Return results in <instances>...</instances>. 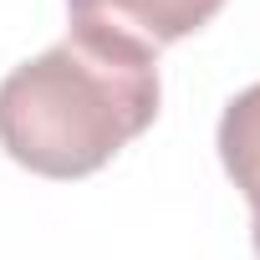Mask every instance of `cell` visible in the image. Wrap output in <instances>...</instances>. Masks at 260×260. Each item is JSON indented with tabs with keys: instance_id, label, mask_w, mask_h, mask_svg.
<instances>
[{
	"instance_id": "cell-1",
	"label": "cell",
	"mask_w": 260,
	"mask_h": 260,
	"mask_svg": "<svg viewBox=\"0 0 260 260\" xmlns=\"http://www.w3.org/2000/svg\"><path fill=\"white\" fill-rule=\"evenodd\" d=\"M158 117V61L143 46L72 26L0 82V148L41 179L97 174Z\"/></svg>"
},
{
	"instance_id": "cell-2",
	"label": "cell",
	"mask_w": 260,
	"mask_h": 260,
	"mask_svg": "<svg viewBox=\"0 0 260 260\" xmlns=\"http://www.w3.org/2000/svg\"><path fill=\"white\" fill-rule=\"evenodd\" d=\"M224 0H67L72 26L117 36L127 46H143L158 56V46L194 36L199 26L214 21Z\"/></svg>"
},
{
	"instance_id": "cell-3",
	"label": "cell",
	"mask_w": 260,
	"mask_h": 260,
	"mask_svg": "<svg viewBox=\"0 0 260 260\" xmlns=\"http://www.w3.org/2000/svg\"><path fill=\"white\" fill-rule=\"evenodd\" d=\"M219 164L255 209L250 235H255V255H260V82L245 87L219 117Z\"/></svg>"
}]
</instances>
